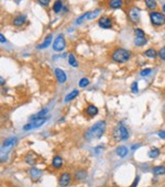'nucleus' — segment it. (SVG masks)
I'll return each mask as SVG.
<instances>
[{
  "instance_id": "nucleus-1",
  "label": "nucleus",
  "mask_w": 165,
  "mask_h": 187,
  "mask_svg": "<svg viewBox=\"0 0 165 187\" xmlns=\"http://www.w3.org/2000/svg\"><path fill=\"white\" fill-rule=\"evenodd\" d=\"M106 128H107V126H106V122L104 120L97 122L85 132V139L87 141H92L94 139H100L104 135V133L106 132Z\"/></svg>"
},
{
  "instance_id": "nucleus-2",
  "label": "nucleus",
  "mask_w": 165,
  "mask_h": 187,
  "mask_svg": "<svg viewBox=\"0 0 165 187\" xmlns=\"http://www.w3.org/2000/svg\"><path fill=\"white\" fill-rule=\"evenodd\" d=\"M131 55L132 53L130 50H127L125 48H116L112 50L111 54H110V59H111V61L116 62V63L123 64L130 61Z\"/></svg>"
},
{
  "instance_id": "nucleus-3",
  "label": "nucleus",
  "mask_w": 165,
  "mask_h": 187,
  "mask_svg": "<svg viewBox=\"0 0 165 187\" xmlns=\"http://www.w3.org/2000/svg\"><path fill=\"white\" fill-rule=\"evenodd\" d=\"M150 17V21H151V24L155 28H160L163 27L165 24V13L162 11H150L149 13Z\"/></svg>"
},
{
  "instance_id": "nucleus-4",
  "label": "nucleus",
  "mask_w": 165,
  "mask_h": 187,
  "mask_svg": "<svg viewBox=\"0 0 165 187\" xmlns=\"http://www.w3.org/2000/svg\"><path fill=\"white\" fill-rule=\"evenodd\" d=\"M65 48H66V41H65L64 35L58 34L55 40L53 41V43H52V49H53L54 52L61 53L65 50Z\"/></svg>"
},
{
  "instance_id": "nucleus-5",
  "label": "nucleus",
  "mask_w": 165,
  "mask_h": 187,
  "mask_svg": "<svg viewBox=\"0 0 165 187\" xmlns=\"http://www.w3.org/2000/svg\"><path fill=\"white\" fill-rule=\"evenodd\" d=\"M114 25V20L112 18L107 16H101L100 18L98 19V27L101 28V29H105V30H109L112 28Z\"/></svg>"
},
{
  "instance_id": "nucleus-6",
  "label": "nucleus",
  "mask_w": 165,
  "mask_h": 187,
  "mask_svg": "<svg viewBox=\"0 0 165 187\" xmlns=\"http://www.w3.org/2000/svg\"><path fill=\"white\" fill-rule=\"evenodd\" d=\"M128 18H129L130 22L134 23V24L138 23L140 20V9L138 7H131L128 12Z\"/></svg>"
},
{
  "instance_id": "nucleus-7",
  "label": "nucleus",
  "mask_w": 165,
  "mask_h": 187,
  "mask_svg": "<svg viewBox=\"0 0 165 187\" xmlns=\"http://www.w3.org/2000/svg\"><path fill=\"white\" fill-rule=\"evenodd\" d=\"M72 183V175L68 172H64L58 177V185L61 187H67Z\"/></svg>"
},
{
  "instance_id": "nucleus-8",
  "label": "nucleus",
  "mask_w": 165,
  "mask_h": 187,
  "mask_svg": "<svg viewBox=\"0 0 165 187\" xmlns=\"http://www.w3.org/2000/svg\"><path fill=\"white\" fill-rule=\"evenodd\" d=\"M27 19H28L27 14H23V13L17 14V16L12 19L11 24L13 25V27H16V28H20V27H22L25 22H27Z\"/></svg>"
},
{
  "instance_id": "nucleus-9",
  "label": "nucleus",
  "mask_w": 165,
  "mask_h": 187,
  "mask_svg": "<svg viewBox=\"0 0 165 187\" xmlns=\"http://www.w3.org/2000/svg\"><path fill=\"white\" fill-rule=\"evenodd\" d=\"M54 74H55V77H56V79H57L58 83L63 84L67 81V75L65 74L64 70H61V68L56 67L55 70H54Z\"/></svg>"
},
{
  "instance_id": "nucleus-10",
  "label": "nucleus",
  "mask_w": 165,
  "mask_h": 187,
  "mask_svg": "<svg viewBox=\"0 0 165 187\" xmlns=\"http://www.w3.org/2000/svg\"><path fill=\"white\" fill-rule=\"evenodd\" d=\"M108 7L110 9H121L125 6L123 0H108Z\"/></svg>"
},
{
  "instance_id": "nucleus-11",
  "label": "nucleus",
  "mask_w": 165,
  "mask_h": 187,
  "mask_svg": "<svg viewBox=\"0 0 165 187\" xmlns=\"http://www.w3.org/2000/svg\"><path fill=\"white\" fill-rule=\"evenodd\" d=\"M84 112H85V115H87L88 117H95V116L98 113V108H97L95 105L90 104L86 107L85 110H84Z\"/></svg>"
},
{
  "instance_id": "nucleus-12",
  "label": "nucleus",
  "mask_w": 165,
  "mask_h": 187,
  "mask_svg": "<svg viewBox=\"0 0 165 187\" xmlns=\"http://www.w3.org/2000/svg\"><path fill=\"white\" fill-rule=\"evenodd\" d=\"M63 164H64V161H63V158H61L60 155H55L53 158V160H52V167L55 169H60L61 167L63 166Z\"/></svg>"
},
{
  "instance_id": "nucleus-13",
  "label": "nucleus",
  "mask_w": 165,
  "mask_h": 187,
  "mask_svg": "<svg viewBox=\"0 0 165 187\" xmlns=\"http://www.w3.org/2000/svg\"><path fill=\"white\" fill-rule=\"evenodd\" d=\"M52 43V34H49V35L46 36V38L44 39V41H43L41 44L36 45V49L38 50H43V49H47L51 45Z\"/></svg>"
},
{
  "instance_id": "nucleus-14",
  "label": "nucleus",
  "mask_w": 165,
  "mask_h": 187,
  "mask_svg": "<svg viewBox=\"0 0 165 187\" xmlns=\"http://www.w3.org/2000/svg\"><path fill=\"white\" fill-rule=\"evenodd\" d=\"M147 43V39L145 36H134L133 44L136 45V48H142Z\"/></svg>"
},
{
  "instance_id": "nucleus-15",
  "label": "nucleus",
  "mask_w": 165,
  "mask_h": 187,
  "mask_svg": "<svg viewBox=\"0 0 165 187\" xmlns=\"http://www.w3.org/2000/svg\"><path fill=\"white\" fill-rule=\"evenodd\" d=\"M63 8H64V3H63V0H55L53 3V6H52V10H53L54 13H60L61 11L63 10Z\"/></svg>"
},
{
  "instance_id": "nucleus-16",
  "label": "nucleus",
  "mask_w": 165,
  "mask_h": 187,
  "mask_svg": "<svg viewBox=\"0 0 165 187\" xmlns=\"http://www.w3.org/2000/svg\"><path fill=\"white\" fill-rule=\"evenodd\" d=\"M29 175L33 180H38L39 178L41 177V175H42V172H41L39 169L32 167V169H30V171H29Z\"/></svg>"
},
{
  "instance_id": "nucleus-17",
  "label": "nucleus",
  "mask_w": 165,
  "mask_h": 187,
  "mask_svg": "<svg viewBox=\"0 0 165 187\" xmlns=\"http://www.w3.org/2000/svg\"><path fill=\"white\" fill-rule=\"evenodd\" d=\"M74 177H75V179L78 180V182H82V180H84L87 177V172H86L85 169H78V171H76L75 174H74Z\"/></svg>"
},
{
  "instance_id": "nucleus-18",
  "label": "nucleus",
  "mask_w": 165,
  "mask_h": 187,
  "mask_svg": "<svg viewBox=\"0 0 165 187\" xmlns=\"http://www.w3.org/2000/svg\"><path fill=\"white\" fill-rule=\"evenodd\" d=\"M17 142V138L16 137H10L8 139H6L3 143V149H8V148H11L14 145V143Z\"/></svg>"
},
{
  "instance_id": "nucleus-19",
  "label": "nucleus",
  "mask_w": 165,
  "mask_h": 187,
  "mask_svg": "<svg viewBox=\"0 0 165 187\" xmlns=\"http://www.w3.org/2000/svg\"><path fill=\"white\" fill-rule=\"evenodd\" d=\"M144 3L150 11H155L157 9V1L156 0H144Z\"/></svg>"
},
{
  "instance_id": "nucleus-20",
  "label": "nucleus",
  "mask_w": 165,
  "mask_h": 187,
  "mask_svg": "<svg viewBox=\"0 0 165 187\" xmlns=\"http://www.w3.org/2000/svg\"><path fill=\"white\" fill-rule=\"evenodd\" d=\"M143 54H144V56L147 57V59L154 60V59H156V56H157V51L153 48H150V49H147Z\"/></svg>"
},
{
  "instance_id": "nucleus-21",
  "label": "nucleus",
  "mask_w": 165,
  "mask_h": 187,
  "mask_svg": "<svg viewBox=\"0 0 165 187\" xmlns=\"http://www.w3.org/2000/svg\"><path fill=\"white\" fill-rule=\"evenodd\" d=\"M46 120H47V118H45V117H43V118H32V124H33V128H39V127L43 126Z\"/></svg>"
},
{
  "instance_id": "nucleus-22",
  "label": "nucleus",
  "mask_w": 165,
  "mask_h": 187,
  "mask_svg": "<svg viewBox=\"0 0 165 187\" xmlns=\"http://www.w3.org/2000/svg\"><path fill=\"white\" fill-rule=\"evenodd\" d=\"M78 90L77 89H74V90H72L69 94H67L66 96H65V98H64V100H65V102H68V101H72L73 99H75L76 97L78 96Z\"/></svg>"
},
{
  "instance_id": "nucleus-23",
  "label": "nucleus",
  "mask_w": 165,
  "mask_h": 187,
  "mask_svg": "<svg viewBox=\"0 0 165 187\" xmlns=\"http://www.w3.org/2000/svg\"><path fill=\"white\" fill-rule=\"evenodd\" d=\"M116 153L118 156H120V158H125V155L128 154V149L127 147H125V145H121V147H118L116 150Z\"/></svg>"
},
{
  "instance_id": "nucleus-24",
  "label": "nucleus",
  "mask_w": 165,
  "mask_h": 187,
  "mask_svg": "<svg viewBox=\"0 0 165 187\" xmlns=\"http://www.w3.org/2000/svg\"><path fill=\"white\" fill-rule=\"evenodd\" d=\"M89 14H90V11H87V12H85V13H82V16H79L77 19H76V24H77V25H80L82 22H84V21L86 20V19H88Z\"/></svg>"
},
{
  "instance_id": "nucleus-25",
  "label": "nucleus",
  "mask_w": 165,
  "mask_h": 187,
  "mask_svg": "<svg viewBox=\"0 0 165 187\" xmlns=\"http://www.w3.org/2000/svg\"><path fill=\"white\" fill-rule=\"evenodd\" d=\"M25 162L29 165H34L36 162V156L34 155L33 153H29L27 156H25Z\"/></svg>"
},
{
  "instance_id": "nucleus-26",
  "label": "nucleus",
  "mask_w": 165,
  "mask_h": 187,
  "mask_svg": "<svg viewBox=\"0 0 165 187\" xmlns=\"http://www.w3.org/2000/svg\"><path fill=\"white\" fill-rule=\"evenodd\" d=\"M68 64L71 66H73V67H78V62L73 53H71V54L68 55Z\"/></svg>"
},
{
  "instance_id": "nucleus-27",
  "label": "nucleus",
  "mask_w": 165,
  "mask_h": 187,
  "mask_svg": "<svg viewBox=\"0 0 165 187\" xmlns=\"http://www.w3.org/2000/svg\"><path fill=\"white\" fill-rule=\"evenodd\" d=\"M152 172H153L155 175H164L165 174V167L164 166H155V167H153Z\"/></svg>"
},
{
  "instance_id": "nucleus-28",
  "label": "nucleus",
  "mask_w": 165,
  "mask_h": 187,
  "mask_svg": "<svg viewBox=\"0 0 165 187\" xmlns=\"http://www.w3.org/2000/svg\"><path fill=\"white\" fill-rule=\"evenodd\" d=\"M120 129H121V140L125 141L129 138V132H128V129L125 127H123L122 124H120Z\"/></svg>"
},
{
  "instance_id": "nucleus-29",
  "label": "nucleus",
  "mask_w": 165,
  "mask_h": 187,
  "mask_svg": "<svg viewBox=\"0 0 165 187\" xmlns=\"http://www.w3.org/2000/svg\"><path fill=\"white\" fill-rule=\"evenodd\" d=\"M158 155H160V150H158L157 148H153V149H151L149 151V156L151 158H157Z\"/></svg>"
},
{
  "instance_id": "nucleus-30",
  "label": "nucleus",
  "mask_w": 165,
  "mask_h": 187,
  "mask_svg": "<svg viewBox=\"0 0 165 187\" xmlns=\"http://www.w3.org/2000/svg\"><path fill=\"white\" fill-rule=\"evenodd\" d=\"M112 135H114V138L116 140H121V129H120V126L116 127V128L114 129Z\"/></svg>"
},
{
  "instance_id": "nucleus-31",
  "label": "nucleus",
  "mask_w": 165,
  "mask_h": 187,
  "mask_svg": "<svg viewBox=\"0 0 165 187\" xmlns=\"http://www.w3.org/2000/svg\"><path fill=\"white\" fill-rule=\"evenodd\" d=\"M78 85H79L80 88L87 87V86L89 85V79L86 78V77H82V78H80V81H79V83H78Z\"/></svg>"
},
{
  "instance_id": "nucleus-32",
  "label": "nucleus",
  "mask_w": 165,
  "mask_h": 187,
  "mask_svg": "<svg viewBox=\"0 0 165 187\" xmlns=\"http://www.w3.org/2000/svg\"><path fill=\"white\" fill-rule=\"evenodd\" d=\"M157 56H158V59H160L161 61L165 62V46H163V48H161L160 50H158Z\"/></svg>"
},
{
  "instance_id": "nucleus-33",
  "label": "nucleus",
  "mask_w": 165,
  "mask_h": 187,
  "mask_svg": "<svg viewBox=\"0 0 165 187\" xmlns=\"http://www.w3.org/2000/svg\"><path fill=\"white\" fill-rule=\"evenodd\" d=\"M133 33L134 36H145V32L142 29H140V28H134Z\"/></svg>"
},
{
  "instance_id": "nucleus-34",
  "label": "nucleus",
  "mask_w": 165,
  "mask_h": 187,
  "mask_svg": "<svg viewBox=\"0 0 165 187\" xmlns=\"http://www.w3.org/2000/svg\"><path fill=\"white\" fill-rule=\"evenodd\" d=\"M36 1L43 8H47L50 6V3H51V0H36Z\"/></svg>"
},
{
  "instance_id": "nucleus-35",
  "label": "nucleus",
  "mask_w": 165,
  "mask_h": 187,
  "mask_svg": "<svg viewBox=\"0 0 165 187\" xmlns=\"http://www.w3.org/2000/svg\"><path fill=\"white\" fill-rule=\"evenodd\" d=\"M100 12H101L100 9H96L95 11H90V14H89V17H88V20H92V19L96 18V17L98 16V13H100Z\"/></svg>"
},
{
  "instance_id": "nucleus-36",
  "label": "nucleus",
  "mask_w": 165,
  "mask_h": 187,
  "mask_svg": "<svg viewBox=\"0 0 165 187\" xmlns=\"http://www.w3.org/2000/svg\"><path fill=\"white\" fill-rule=\"evenodd\" d=\"M152 73V70L151 68H144V70H142L140 72V75L142 77H145V76H149L150 74Z\"/></svg>"
},
{
  "instance_id": "nucleus-37",
  "label": "nucleus",
  "mask_w": 165,
  "mask_h": 187,
  "mask_svg": "<svg viewBox=\"0 0 165 187\" xmlns=\"http://www.w3.org/2000/svg\"><path fill=\"white\" fill-rule=\"evenodd\" d=\"M131 91L133 92V94H138V91H139V86H138V83H136V81L132 83V85H131Z\"/></svg>"
},
{
  "instance_id": "nucleus-38",
  "label": "nucleus",
  "mask_w": 165,
  "mask_h": 187,
  "mask_svg": "<svg viewBox=\"0 0 165 187\" xmlns=\"http://www.w3.org/2000/svg\"><path fill=\"white\" fill-rule=\"evenodd\" d=\"M47 113V109H43V110H41L40 112H38L35 116H34L33 118H43L45 115Z\"/></svg>"
},
{
  "instance_id": "nucleus-39",
  "label": "nucleus",
  "mask_w": 165,
  "mask_h": 187,
  "mask_svg": "<svg viewBox=\"0 0 165 187\" xmlns=\"http://www.w3.org/2000/svg\"><path fill=\"white\" fill-rule=\"evenodd\" d=\"M33 128V124L30 122V123H28V124H25L24 127H23V130H25V131H28V130H31V129Z\"/></svg>"
},
{
  "instance_id": "nucleus-40",
  "label": "nucleus",
  "mask_w": 165,
  "mask_h": 187,
  "mask_svg": "<svg viewBox=\"0 0 165 187\" xmlns=\"http://www.w3.org/2000/svg\"><path fill=\"white\" fill-rule=\"evenodd\" d=\"M157 135L161 138V139H165V130L164 131H160V132L157 133Z\"/></svg>"
},
{
  "instance_id": "nucleus-41",
  "label": "nucleus",
  "mask_w": 165,
  "mask_h": 187,
  "mask_svg": "<svg viewBox=\"0 0 165 187\" xmlns=\"http://www.w3.org/2000/svg\"><path fill=\"white\" fill-rule=\"evenodd\" d=\"M0 40H1V43H6V42H7V39L3 36V34H0Z\"/></svg>"
},
{
  "instance_id": "nucleus-42",
  "label": "nucleus",
  "mask_w": 165,
  "mask_h": 187,
  "mask_svg": "<svg viewBox=\"0 0 165 187\" xmlns=\"http://www.w3.org/2000/svg\"><path fill=\"white\" fill-rule=\"evenodd\" d=\"M138 182H139V177H136V180H134V183H133V184H132L130 187H136V185H138Z\"/></svg>"
},
{
  "instance_id": "nucleus-43",
  "label": "nucleus",
  "mask_w": 165,
  "mask_h": 187,
  "mask_svg": "<svg viewBox=\"0 0 165 187\" xmlns=\"http://www.w3.org/2000/svg\"><path fill=\"white\" fill-rule=\"evenodd\" d=\"M138 148H140V144H134V145H132V150H136V149H138Z\"/></svg>"
},
{
  "instance_id": "nucleus-44",
  "label": "nucleus",
  "mask_w": 165,
  "mask_h": 187,
  "mask_svg": "<svg viewBox=\"0 0 165 187\" xmlns=\"http://www.w3.org/2000/svg\"><path fill=\"white\" fill-rule=\"evenodd\" d=\"M162 12H164V13H165V3L162 5Z\"/></svg>"
},
{
  "instance_id": "nucleus-45",
  "label": "nucleus",
  "mask_w": 165,
  "mask_h": 187,
  "mask_svg": "<svg viewBox=\"0 0 165 187\" xmlns=\"http://www.w3.org/2000/svg\"><path fill=\"white\" fill-rule=\"evenodd\" d=\"M163 111H164V113H165V106H164V108H163Z\"/></svg>"
}]
</instances>
